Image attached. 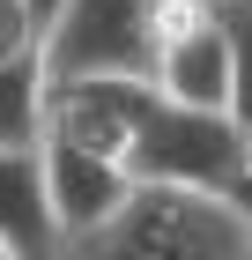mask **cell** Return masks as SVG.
Wrapping results in <instances>:
<instances>
[{"mask_svg":"<svg viewBox=\"0 0 252 260\" xmlns=\"http://www.w3.org/2000/svg\"><path fill=\"white\" fill-rule=\"evenodd\" d=\"M0 231H8V238H15L30 260H52V253H59L52 208H45L38 149H0Z\"/></svg>","mask_w":252,"mask_h":260,"instance_id":"8992f818","label":"cell"},{"mask_svg":"<svg viewBox=\"0 0 252 260\" xmlns=\"http://www.w3.org/2000/svg\"><path fill=\"white\" fill-rule=\"evenodd\" d=\"M45 134V52L0 60V149H38Z\"/></svg>","mask_w":252,"mask_h":260,"instance_id":"52a82bcc","label":"cell"},{"mask_svg":"<svg viewBox=\"0 0 252 260\" xmlns=\"http://www.w3.org/2000/svg\"><path fill=\"white\" fill-rule=\"evenodd\" d=\"M230 30V119L252 134V0H215Z\"/></svg>","mask_w":252,"mask_h":260,"instance_id":"ba28073f","label":"cell"},{"mask_svg":"<svg viewBox=\"0 0 252 260\" xmlns=\"http://www.w3.org/2000/svg\"><path fill=\"white\" fill-rule=\"evenodd\" d=\"M252 164V141L230 112H193V104H171L156 97L141 112V134H134V171L141 186H186V193H230Z\"/></svg>","mask_w":252,"mask_h":260,"instance_id":"7a4b0ae2","label":"cell"},{"mask_svg":"<svg viewBox=\"0 0 252 260\" xmlns=\"http://www.w3.org/2000/svg\"><path fill=\"white\" fill-rule=\"evenodd\" d=\"M230 208H237V216H245V223H252V164H245V179H237V186H230Z\"/></svg>","mask_w":252,"mask_h":260,"instance_id":"8fae6325","label":"cell"},{"mask_svg":"<svg viewBox=\"0 0 252 260\" xmlns=\"http://www.w3.org/2000/svg\"><path fill=\"white\" fill-rule=\"evenodd\" d=\"M156 0H67L45 38V75H149Z\"/></svg>","mask_w":252,"mask_h":260,"instance_id":"277c9868","label":"cell"},{"mask_svg":"<svg viewBox=\"0 0 252 260\" xmlns=\"http://www.w3.org/2000/svg\"><path fill=\"white\" fill-rule=\"evenodd\" d=\"M15 52H38V30L22 15V0H0V60H15Z\"/></svg>","mask_w":252,"mask_h":260,"instance_id":"9c48e42d","label":"cell"},{"mask_svg":"<svg viewBox=\"0 0 252 260\" xmlns=\"http://www.w3.org/2000/svg\"><path fill=\"white\" fill-rule=\"evenodd\" d=\"M59 8H67V0H22V15H30V30H38V52H45V38H52Z\"/></svg>","mask_w":252,"mask_h":260,"instance_id":"30bf717a","label":"cell"},{"mask_svg":"<svg viewBox=\"0 0 252 260\" xmlns=\"http://www.w3.org/2000/svg\"><path fill=\"white\" fill-rule=\"evenodd\" d=\"M52 260H252V223L230 193H186V186H141L104 223L59 238Z\"/></svg>","mask_w":252,"mask_h":260,"instance_id":"6da1fadb","label":"cell"},{"mask_svg":"<svg viewBox=\"0 0 252 260\" xmlns=\"http://www.w3.org/2000/svg\"><path fill=\"white\" fill-rule=\"evenodd\" d=\"M0 260H30V253H22V245L8 238V231H0Z\"/></svg>","mask_w":252,"mask_h":260,"instance_id":"7c38bea8","label":"cell"},{"mask_svg":"<svg viewBox=\"0 0 252 260\" xmlns=\"http://www.w3.org/2000/svg\"><path fill=\"white\" fill-rule=\"evenodd\" d=\"M149 104H156L149 75H45V134L38 141H75L89 156L126 164Z\"/></svg>","mask_w":252,"mask_h":260,"instance_id":"3957f363","label":"cell"},{"mask_svg":"<svg viewBox=\"0 0 252 260\" xmlns=\"http://www.w3.org/2000/svg\"><path fill=\"white\" fill-rule=\"evenodd\" d=\"M38 171H45V208H52L59 238L104 223L119 201L134 193V171H126V164L89 156V149H75V141H38Z\"/></svg>","mask_w":252,"mask_h":260,"instance_id":"5b68a950","label":"cell"},{"mask_svg":"<svg viewBox=\"0 0 252 260\" xmlns=\"http://www.w3.org/2000/svg\"><path fill=\"white\" fill-rule=\"evenodd\" d=\"M245 141H252V134H245Z\"/></svg>","mask_w":252,"mask_h":260,"instance_id":"4fadbf2b","label":"cell"}]
</instances>
